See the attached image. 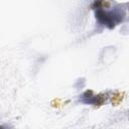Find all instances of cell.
<instances>
[{
	"instance_id": "obj_3",
	"label": "cell",
	"mask_w": 129,
	"mask_h": 129,
	"mask_svg": "<svg viewBox=\"0 0 129 129\" xmlns=\"http://www.w3.org/2000/svg\"><path fill=\"white\" fill-rule=\"evenodd\" d=\"M110 6V3L108 0H95L94 4L92 6L93 9H103Z\"/></svg>"
},
{
	"instance_id": "obj_1",
	"label": "cell",
	"mask_w": 129,
	"mask_h": 129,
	"mask_svg": "<svg viewBox=\"0 0 129 129\" xmlns=\"http://www.w3.org/2000/svg\"><path fill=\"white\" fill-rule=\"evenodd\" d=\"M95 16L97 21L108 29H113L116 25L121 23L125 18V11L121 8H115L114 10L106 11L103 9H95Z\"/></svg>"
},
{
	"instance_id": "obj_2",
	"label": "cell",
	"mask_w": 129,
	"mask_h": 129,
	"mask_svg": "<svg viewBox=\"0 0 129 129\" xmlns=\"http://www.w3.org/2000/svg\"><path fill=\"white\" fill-rule=\"evenodd\" d=\"M80 101L84 104H89V105H102L105 101L104 97H102V95H94L92 90H88L86 91L84 94H82V96H80Z\"/></svg>"
}]
</instances>
